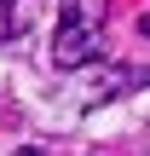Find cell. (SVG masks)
Instances as JSON below:
<instances>
[{
	"instance_id": "obj_4",
	"label": "cell",
	"mask_w": 150,
	"mask_h": 156,
	"mask_svg": "<svg viewBox=\"0 0 150 156\" xmlns=\"http://www.w3.org/2000/svg\"><path fill=\"white\" fill-rule=\"evenodd\" d=\"M139 29H145V41H150V12H145V23H139Z\"/></svg>"
},
{
	"instance_id": "obj_2",
	"label": "cell",
	"mask_w": 150,
	"mask_h": 156,
	"mask_svg": "<svg viewBox=\"0 0 150 156\" xmlns=\"http://www.w3.org/2000/svg\"><path fill=\"white\" fill-rule=\"evenodd\" d=\"M17 35V0H0V41Z\"/></svg>"
},
{
	"instance_id": "obj_1",
	"label": "cell",
	"mask_w": 150,
	"mask_h": 156,
	"mask_svg": "<svg viewBox=\"0 0 150 156\" xmlns=\"http://www.w3.org/2000/svg\"><path fill=\"white\" fill-rule=\"evenodd\" d=\"M104 0H58V35H52V64L58 69H87L104 58Z\"/></svg>"
},
{
	"instance_id": "obj_3",
	"label": "cell",
	"mask_w": 150,
	"mask_h": 156,
	"mask_svg": "<svg viewBox=\"0 0 150 156\" xmlns=\"http://www.w3.org/2000/svg\"><path fill=\"white\" fill-rule=\"evenodd\" d=\"M17 156H46V151H40V145H23V151H17Z\"/></svg>"
}]
</instances>
